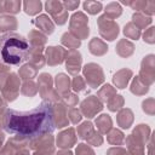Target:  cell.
Returning a JSON list of instances; mask_svg holds the SVG:
<instances>
[{
  "label": "cell",
  "instance_id": "1",
  "mask_svg": "<svg viewBox=\"0 0 155 155\" xmlns=\"http://www.w3.org/2000/svg\"><path fill=\"white\" fill-rule=\"evenodd\" d=\"M0 127L28 142L40 136L50 134L54 130L52 105L42 102L29 111L6 109L0 116Z\"/></svg>",
  "mask_w": 155,
  "mask_h": 155
},
{
  "label": "cell",
  "instance_id": "2",
  "mask_svg": "<svg viewBox=\"0 0 155 155\" xmlns=\"http://www.w3.org/2000/svg\"><path fill=\"white\" fill-rule=\"evenodd\" d=\"M29 42L25 38L16 33H7L0 38V53L5 63L18 65L28 59Z\"/></svg>",
  "mask_w": 155,
  "mask_h": 155
},
{
  "label": "cell",
  "instance_id": "3",
  "mask_svg": "<svg viewBox=\"0 0 155 155\" xmlns=\"http://www.w3.org/2000/svg\"><path fill=\"white\" fill-rule=\"evenodd\" d=\"M19 79L16 74L11 73L7 75H0V90L6 101H15L19 91Z\"/></svg>",
  "mask_w": 155,
  "mask_h": 155
},
{
  "label": "cell",
  "instance_id": "4",
  "mask_svg": "<svg viewBox=\"0 0 155 155\" xmlns=\"http://www.w3.org/2000/svg\"><path fill=\"white\" fill-rule=\"evenodd\" d=\"M87 22L88 18L82 12H75L70 18V34L76 36L79 40L86 39L90 34Z\"/></svg>",
  "mask_w": 155,
  "mask_h": 155
},
{
  "label": "cell",
  "instance_id": "5",
  "mask_svg": "<svg viewBox=\"0 0 155 155\" xmlns=\"http://www.w3.org/2000/svg\"><path fill=\"white\" fill-rule=\"evenodd\" d=\"M39 92L44 99L48 101V103H58L61 101V96L52 88V79L47 73H44L39 76Z\"/></svg>",
  "mask_w": 155,
  "mask_h": 155
},
{
  "label": "cell",
  "instance_id": "6",
  "mask_svg": "<svg viewBox=\"0 0 155 155\" xmlns=\"http://www.w3.org/2000/svg\"><path fill=\"white\" fill-rule=\"evenodd\" d=\"M98 27H99L101 35L105 40L113 41L116 39V36L119 34V25L113 19L108 18L105 15H103L98 18Z\"/></svg>",
  "mask_w": 155,
  "mask_h": 155
},
{
  "label": "cell",
  "instance_id": "7",
  "mask_svg": "<svg viewBox=\"0 0 155 155\" xmlns=\"http://www.w3.org/2000/svg\"><path fill=\"white\" fill-rule=\"evenodd\" d=\"M84 75L86 78L87 85H90L92 88H97L104 81L103 70L96 63H88V64H86L84 67Z\"/></svg>",
  "mask_w": 155,
  "mask_h": 155
},
{
  "label": "cell",
  "instance_id": "8",
  "mask_svg": "<svg viewBox=\"0 0 155 155\" xmlns=\"http://www.w3.org/2000/svg\"><path fill=\"white\" fill-rule=\"evenodd\" d=\"M138 78L145 86H149L154 82V56L153 54L144 57V59L142 61V69Z\"/></svg>",
  "mask_w": 155,
  "mask_h": 155
},
{
  "label": "cell",
  "instance_id": "9",
  "mask_svg": "<svg viewBox=\"0 0 155 155\" xmlns=\"http://www.w3.org/2000/svg\"><path fill=\"white\" fill-rule=\"evenodd\" d=\"M45 7H46V11L52 15V17L54 18V22L57 24L62 25L67 22L68 13H67V10L63 8L62 2H59V1H47L45 4Z\"/></svg>",
  "mask_w": 155,
  "mask_h": 155
},
{
  "label": "cell",
  "instance_id": "10",
  "mask_svg": "<svg viewBox=\"0 0 155 155\" xmlns=\"http://www.w3.org/2000/svg\"><path fill=\"white\" fill-rule=\"evenodd\" d=\"M102 109H103V104L97 98V96H90L81 103V111L86 117H93Z\"/></svg>",
  "mask_w": 155,
  "mask_h": 155
},
{
  "label": "cell",
  "instance_id": "11",
  "mask_svg": "<svg viewBox=\"0 0 155 155\" xmlns=\"http://www.w3.org/2000/svg\"><path fill=\"white\" fill-rule=\"evenodd\" d=\"M81 65V54L76 50H69L65 53V68L69 74L76 75Z\"/></svg>",
  "mask_w": 155,
  "mask_h": 155
},
{
  "label": "cell",
  "instance_id": "12",
  "mask_svg": "<svg viewBox=\"0 0 155 155\" xmlns=\"http://www.w3.org/2000/svg\"><path fill=\"white\" fill-rule=\"evenodd\" d=\"M67 107L63 103H54L52 105V116L54 127L62 128L68 125V115H67Z\"/></svg>",
  "mask_w": 155,
  "mask_h": 155
},
{
  "label": "cell",
  "instance_id": "13",
  "mask_svg": "<svg viewBox=\"0 0 155 155\" xmlns=\"http://www.w3.org/2000/svg\"><path fill=\"white\" fill-rule=\"evenodd\" d=\"M67 51L61 46H50L46 50V58L48 65H57L61 64L65 58Z\"/></svg>",
  "mask_w": 155,
  "mask_h": 155
},
{
  "label": "cell",
  "instance_id": "14",
  "mask_svg": "<svg viewBox=\"0 0 155 155\" xmlns=\"http://www.w3.org/2000/svg\"><path fill=\"white\" fill-rule=\"evenodd\" d=\"M75 144V131L74 128H68L61 132L57 137V145L59 148H70Z\"/></svg>",
  "mask_w": 155,
  "mask_h": 155
},
{
  "label": "cell",
  "instance_id": "15",
  "mask_svg": "<svg viewBox=\"0 0 155 155\" xmlns=\"http://www.w3.org/2000/svg\"><path fill=\"white\" fill-rule=\"evenodd\" d=\"M56 86H57V93L59 96H65L67 93H69V90H70V80L69 78L61 73V74H57L56 76Z\"/></svg>",
  "mask_w": 155,
  "mask_h": 155
},
{
  "label": "cell",
  "instance_id": "16",
  "mask_svg": "<svg viewBox=\"0 0 155 155\" xmlns=\"http://www.w3.org/2000/svg\"><path fill=\"white\" fill-rule=\"evenodd\" d=\"M137 142H139L140 144H145L148 138L150 137V128L148 127V125H144V124H140L138 125L134 130H133V133L131 134Z\"/></svg>",
  "mask_w": 155,
  "mask_h": 155
},
{
  "label": "cell",
  "instance_id": "17",
  "mask_svg": "<svg viewBox=\"0 0 155 155\" xmlns=\"http://www.w3.org/2000/svg\"><path fill=\"white\" fill-rule=\"evenodd\" d=\"M34 23H35L36 27H38L41 31H44L45 34H52L53 30H54L53 23L51 22V19H50L48 16H46V15H40V16L34 21Z\"/></svg>",
  "mask_w": 155,
  "mask_h": 155
},
{
  "label": "cell",
  "instance_id": "18",
  "mask_svg": "<svg viewBox=\"0 0 155 155\" xmlns=\"http://www.w3.org/2000/svg\"><path fill=\"white\" fill-rule=\"evenodd\" d=\"M131 76H132V71L130 69H122V70H119L114 75L113 81H114V84L116 85L117 88H125L126 85L128 84Z\"/></svg>",
  "mask_w": 155,
  "mask_h": 155
},
{
  "label": "cell",
  "instance_id": "19",
  "mask_svg": "<svg viewBox=\"0 0 155 155\" xmlns=\"http://www.w3.org/2000/svg\"><path fill=\"white\" fill-rule=\"evenodd\" d=\"M133 51H134L133 44L131 41H128V40H125V39L119 41V44L116 46V53L119 56H121V57H125V58L130 57L133 53Z\"/></svg>",
  "mask_w": 155,
  "mask_h": 155
},
{
  "label": "cell",
  "instance_id": "20",
  "mask_svg": "<svg viewBox=\"0 0 155 155\" xmlns=\"http://www.w3.org/2000/svg\"><path fill=\"white\" fill-rule=\"evenodd\" d=\"M133 122V113L130 109H122L117 114V124L122 128H128Z\"/></svg>",
  "mask_w": 155,
  "mask_h": 155
},
{
  "label": "cell",
  "instance_id": "21",
  "mask_svg": "<svg viewBox=\"0 0 155 155\" xmlns=\"http://www.w3.org/2000/svg\"><path fill=\"white\" fill-rule=\"evenodd\" d=\"M90 51L94 56H102V54H104L108 51V46L101 39L93 38L90 41Z\"/></svg>",
  "mask_w": 155,
  "mask_h": 155
},
{
  "label": "cell",
  "instance_id": "22",
  "mask_svg": "<svg viewBox=\"0 0 155 155\" xmlns=\"http://www.w3.org/2000/svg\"><path fill=\"white\" fill-rule=\"evenodd\" d=\"M96 125H97V128L99 130L101 133H108L110 130H111V119L109 115L107 114H102L101 116L97 117L96 120Z\"/></svg>",
  "mask_w": 155,
  "mask_h": 155
},
{
  "label": "cell",
  "instance_id": "23",
  "mask_svg": "<svg viewBox=\"0 0 155 155\" xmlns=\"http://www.w3.org/2000/svg\"><path fill=\"white\" fill-rule=\"evenodd\" d=\"M126 143H127V148L131 151L132 155H144V145L140 144L139 142H137L132 136H128L126 138Z\"/></svg>",
  "mask_w": 155,
  "mask_h": 155
},
{
  "label": "cell",
  "instance_id": "24",
  "mask_svg": "<svg viewBox=\"0 0 155 155\" xmlns=\"http://www.w3.org/2000/svg\"><path fill=\"white\" fill-rule=\"evenodd\" d=\"M21 8V1H0V13H17Z\"/></svg>",
  "mask_w": 155,
  "mask_h": 155
},
{
  "label": "cell",
  "instance_id": "25",
  "mask_svg": "<svg viewBox=\"0 0 155 155\" xmlns=\"http://www.w3.org/2000/svg\"><path fill=\"white\" fill-rule=\"evenodd\" d=\"M132 19H133L132 23H133L139 30H140L142 28H145L147 25H149V24L151 23V17L145 16V15H143V13H140V12H136V13H133Z\"/></svg>",
  "mask_w": 155,
  "mask_h": 155
},
{
  "label": "cell",
  "instance_id": "26",
  "mask_svg": "<svg viewBox=\"0 0 155 155\" xmlns=\"http://www.w3.org/2000/svg\"><path fill=\"white\" fill-rule=\"evenodd\" d=\"M17 28V21L15 17L11 16H2L0 17V30L1 31H8Z\"/></svg>",
  "mask_w": 155,
  "mask_h": 155
},
{
  "label": "cell",
  "instance_id": "27",
  "mask_svg": "<svg viewBox=\"0 0 155 155\" xmlns=\"http://www.w3.org/2000/svg\"><path fill=\"white\" fill-rule=\"evenodd\" d=\"M62 44L65 45V46H67L68 48H70V50H75V48H78V47L80 46L81 41H80L76 36H74L73 34L65 33V34H63V36H62Z\"/></svg>",
  "mask_w": 155,
  "mask_h": 155
},
{
  "label": "cell",
  "instance_id": "28",
  "mask_svg": "<svg viewBox=\"0 0 155 155\" xmlns=\"http://www.w3.org/2000/svg\"><path fill=\"white\" fill-rule=\"evenodd\" d=\"M149 91L148 86H145L138 76H136L132 81V85H131V92L134 93V94H138V96H142V94H145L147 92Z\"/></svg>",
  "mask_w": 155,
  "mask_h": 155
},
{
  "label": "cell",
  "instance_id": "29",
  "mask_svg": "<svg viewBox=\"0 0 155 155\" xmlns=\"http://www.w3.org/2000/svg\"><path fill=\"white\" fill-rule=\"evenodd\" d=\"M121 13H122V8L117 2H110L105 7V16L110 19H114V18L119 17Z\"/></svg>",
  "mask_w": 155,
  "mask_h": 155
},
{
  "label": "cell",
  "instance_id": "30",
  "mask_svg": "<svg viewBox=\"0 0 155 155\" xmlns=\"http://www.w3.org/2000/svg\"><path fill=\"white\" fill-rule=\"evenodd\" d=\"M29 42L31 44V46L42 47V45L46 42V36L42 35L41 33L36 31V30H33L29 34Z\"/></svg>",
  "mask_w": 155,
  "mask_h": 155
},
{
  "label": "cell",
  "instance_id": "31",
  "mask_svg": "<svg viewBox=\"0 0 155 155\" xmlns=\"http://www.w3.org/2000/svg\"><path fill=\"white\" fill-rule=\"evenodd\" d=\"M107 139H108V142H109L110 144L120 145V144L124 142L125 136H124V133H122L121 131H119V130H116V128H113V130L108 133Z\"/></svg>",
  "mask_w": 155,
  "mask_h": 155
},
{
  "label": "cell",
  "instance_id": "32",
  "mask_svg": "<svg viewBox=\"0 0 155 155\" xmlns=\"http://www.w3.org/2000/svg\"><path fill=\"white\" fill-rule=\"evenodd\" d=\"M93 126L90 121H86L84 124H81L78 128V136L81 138V139H87L92 133H93Z\"/></svg>",
  "mask_w": 155,
  "mask_h": 155
},
{
  "label": "cell",
  "instance_id": "33",
  "mask_svg": "<svg viewBox=\"0 0 155 155\" xmlns=\"http://www.w3.org/2000/svg\"><path fill=\"white\" fill-rule=\"evenodd\" d=\"M23 6H24L25 13L33 16V15H36V13H39L41 11V6L42 5H41L40 1H25L23 4Z\"/></svg>",
  "mask_w": 155,
  "mask_h": 155
},
{
  "label": "cell",
  "instance_id": "34",
  "mask_svg": "<svg viewBox=\"0 0 155 155\" xmlns=\"http://www.w3.org/2000/svg\"><path fill=\"white\" fill-rule=\"evenodd\" d=\"M36 71L38 69L35 67H33L31 64H25L19 70V76L21 79L23 80H28V79H33L35 75H36Z\"/></svg>",
  "mask_w": 155,
  "mask_h": 155
},
{
  "label": "cell",
  "instance_id": "35",
  "mask_svg": "<svg viewBox=\"0 0 155 155\" xmlns=\"http://www.w3.org/2000/svg\"><path fill=\"white\" fill-rule=\"evenodd\" d=\"M115 94H116V92H115L114 87H111L110 85H104L103 88H101L99 92H98V97H99L103 102L110 101Z\"/></svg>",
  "mask_w": 155,
  "mask_h": 155
},
{
  "label": "cell",
  "instance_id": "36",
  "mask_svg": "<svg viewBox=\"0 0 155 155\" xmlns=\"http://www.w3.org/2000/svg\"><path fill=\"white\" fill-rule=\"evenodd\" d=\"M124 34H125L127 38H130V39L137 40V39H139V36H140V30L131 22V23H127V24L125 25V28H124Z\"/></svg>",
  "mask_w": 155,
  "mask_h": 155
},
{
  "label": "cell",
  "instance_id": "37",
  "mask_svg": "<svg viewBox=\"0 0 155 155\" xmlns=\"http://www.w3.org/2000/svg\"><path fill=\"white\" fill-rule=\"evenodd\" d=\"M84 10L87 11L90 15H96L99 11H102V4L97 1H85L84 2Z\"/></svg>",
  "mask_w": 155,
  "mask_h": 155
},
{
  "label": "cell",
  "instance_id": "38",
  "mask_svg": "<svg viewBox=\"0 0 155 155\" xmlns=\"http://www.w3.org/2000/svg\"><path fill=\"white\" fill-rule=\"evenodd\" d=\"M122 105H124V98H122V96H120V94H115L110 101H108V108H109V110H111V111L119 110Z\"/></svg>",
  "mask_w": 155,
  "mask_h": 155
},
{
  "label": "cell",
  "instance_id": "39",
  "mask_svg": "<svg viewBox=\"0 0 155 155\" xmlns=\"http://www.w3.org/2000/svg\"><path fill=\"white\" fill-rule=\"evenodd\" d=\"M22 94L24 96H29V97H33L36 92H38V88H36V85L33 82V81H25L22 86V90H21Z\"/></svg>",
  "mask_w": 155,
  "mask_h": 155
},
{
  "label": "cell",
  "instance_id": "40",
  "mask_svg": "<svg viewBox=\"0 0 155 155\" xmlns=\"http://www.w3.org/2000/svg\"><path fill=\"white\" fill-rule=\"evenodd\" d=\"M85 87H86L85 80H84L81 76H79V75L75 76L74 80H73V90H74L75 92H81V91L85 90Z\"/></svg>",
  "mask_w": 155,
  "mask_h": 155
},
{
  "label": "cell",
  "instance_id": "41",
  "mask_svg": "<svg viewBox=\"0 0 155 155\" xmlns=\"http://www.w3.org/2000/svg\"><path fill=\"white\" fill-rule=\"evenodd\" d=\"M67 115L69 116V119H70V121L73 122V124H78V122H80V120H81V114H80V111L76 109V108H70L68 111H67Z\"/></svg>",
  "mask_w": 155,
  "mask_h": 155
},
{
  "label": "cell",
  "instance_id": "42",
  "mask_svg": "<svg viewBox=\"0 0 155 155\" xmlns=\"http://www.w3.org/2000/svg\"><path fill=\"white\" fill-rule=\"evenodd\" d=\"M87 142L91 144V145H96V147H99L102 143H103V138H102V136L98 133V132H96V131H93V133L87 138Z\"/></svg>",
  "mask_w": 155,
  "mask_h": 155
},
{
  "label": "cell",
  "instance_id": "43",
  "mask_svg": "<svg viewBox=\"0 0 155 155\" xmlns=\"http://www.w3.org/2000/svg\"><path fill=\"white\" fill-rule=\"evenodd\" d=\"M63 99L70 108H74L79 102V97L74 93H67L65 96H63Z\"/></svg>",
  "mask_w": 155,
  "mask_h": 155
},
{
  "label": "cell",
  "instance_id": "44",
  "mask_svg": "<svg viewBox=\"0 0 155 155\" xmlns=\"http://www.w3.org/2000/svg\"><path fill=\"white\" fill-rule=\"evenodd\" d=\"M142 105H143V110H144L147 114L153 115V114L155 113V105H154V99H153V98H149V99L144 101Z\"/></svg>",
  "mask_w": 155,
  "mask_h": 155
},
{
  "label": "cell",
  "instance_id": "45",
  "mask_svg": "<svg viewBox=\"0 0 155 155\" xmlns=\"http://www.w3.org/2000/svg\"><path fill=\"white\" fill-rule=\"evenodd\" d=\"M154 33H155V28L154 27L149 28L148 30H145V33L143 35V40L148 44H154L155 42V34Z\"/></svg>",
  "mask_w": 155,
  "mask_h": 155
},
{
  "label": "cell",
  "instance_id": "46",
  "mask_svg": "<svg viewBox=\"0 0 155 155\" xmlns=\"http://www.w3.org/2000/svg\"><path fill=\"white\" fill-rule=\"evenodd\" d=\"M76 155H94V151L86 144H79L76 148Z\"/></svg>",
  "mask_w": 155,
  "mask_h": 155
},
{
  "label": "cell",
  "instance_id": "47",
  "mask_svg": "<svg viewBox=\"0 0 155 155\" xmlns=\"http://www.w3.org/2000/svg\"><path fill=\"white\" fill-rule=\"evenodd\" d=\"M53 153H54V148L53 147H48V148L39 149V151H36L34 155H53Z\"/></svg>",
  "mask_w": 155,
  "mask_h": 155
},
{
  "label": "cell",
  "instance_id": "48",
  "mask_svg": "<svg viewBox=\"0 0 155 155\" xmlns=\"http://www.w3.org/2000/svg\"><path fill=\"white\" fill-rule=\"evenodd\" d=\"M79 4H80L79 1H64V2H62V5L67 7V10H75L79 6Z\"/></svg>",
  "mask_w": 155,
  "mask_h": 155
},
{
  "label": "cell",
  "instance_id": "49",
  "mask_svg": "<svg viewBox=\"0 0 155 155\" xmlns=\"http://www.w3.org/2000/svg\"><path fill=\"white\" fill-rule=\"evenodd\" d=\"M4 110H6V102L1 98V96H0V114L4 111Z\"/></svg>",
  "mask_w": 155,
  "mask_h": 155
},
{
  "label": "cell",
  "instance_id": "50",
  "mask_svg": "<svg viewBox=\"0 0 155 155\" xmlns=\"http://www.w3.org/2000/svg\"><path fill=\"white\" fill-rule=\"evenodd\" d=\"M7 70H8V67H7L6 64H4V63L0 62V74L5 73V71H7Z\"/></svg>",
  "mask_w": 155,
  "mask_h": 155
},
{
  "label": "cell",
  "instance_id": "51",
  "mask_svg": "<svg viewBox=\"0 0 155 155\" xmlns=\"http://www.w3.org/2000/svg\"><path fill=\"white\" fill-rule=\"evenodd\" d=\"M15 155H29V151H28L27 149H21V150H18Z\"/></svg>",
  "mask_w": 155,
  "mask_h": 155
},
{
  "label": "cell",
  "instance_id": "52",
  "mask_svg": "<svg viewBox=\"0 0 155 155\" xmlns=\"http://www.w3.org/2000/svg\"><path fill=\"white\" fill-rule=\"evenodd\" d=\"M56 155H73V153L71 151H67V150H61Z\"/></svg>",
  "mask_w": 155,
  "mask_h": 155
},
{
  "label": "cell",
  "instance_id": "53",
  "mask_svg": "<svg viewBox=\"0 0 155 155\" xmlns=\"http://www.w3.org/2000/svg\"><path fill=\"white\" fill-rule=\"evenodd\" d=\"M4 138H5V136H4V132L0 130V148H1V145H2V142H4Z\"/></svg>",
  "mask_w": 155,
  "mask_h": 155
}]
</instances>
